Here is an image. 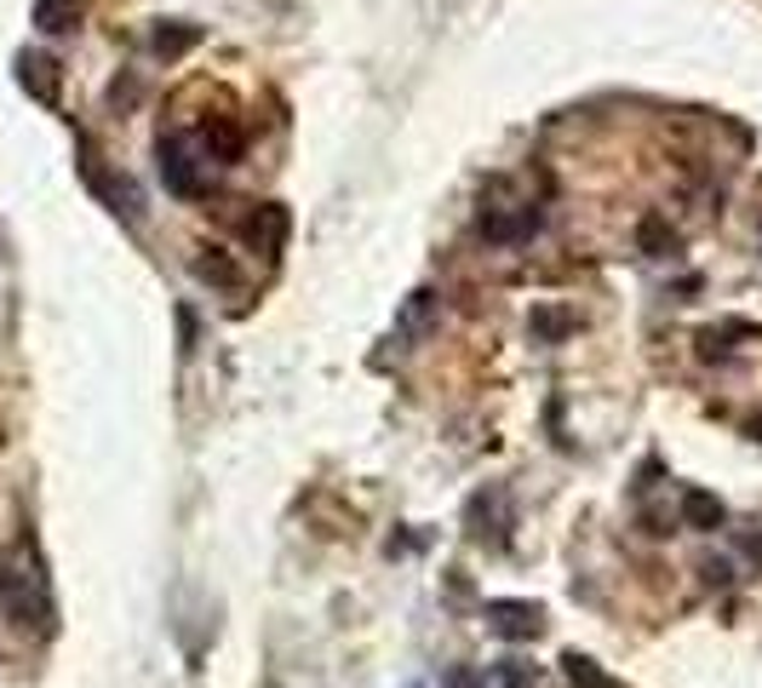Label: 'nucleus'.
Here are the masks:
<instances>
[{"mask_svg": "<svg viewBox=\"0 0 762 688\" xmlns=\"http://www.w3.org/2000/svg\"><path fill=\"white\" fill-rule=\"evenodd\" d=\"M18 81L30 87L41 104H58V64L46 58V53H23L18 58Z\"/></svg>", "mask_w": 762, "mask_h": 688, "instance_id": "423d86ee", "label": "nucleus"}, {"mask_svg": "<svg viewBox=\"0 0 762 688\" xmlns=\"http://www.w3.org/2000/svg\"><path fill=\"white\" fill-rule=\"evenodd\" d=\"M642 247H648V252H676V229H666L659 218H648V224H642Z\"/></svg>", "mask_w": 762, "mask_h": 688, "instance_id": "2eb2a0df", "label": "nucleus"}, {"mask_svg": "<svg viewBox=\"0 0 762 688\" xmlns=\"http://www.w3.org/2000/svg\"><path fill=\"white\" fill-rule=\"evenodd\" d=\"M81 172H87V184H92L98 195H104V201H110V207H115L121 218H138V213H144V195L133 190V178H121V172H110V167L98 161V156H92L87 144H81Z\"/></svg>", "mask_w": 762, "mask_h": 688, "instance_id": "f03ea898", "label": "nucleus"}, {"mask_svg": "<svg viewBox=\"0 0 762 688\" xmlns=\"http://www.w3.org/2000/svg\"><path fill=\"white\" fill-rule=\"evenodd\" d=\"M35 23H41L46 35L75 30V0H35Z\"/></svg>", "mask_w": 762, "mask_h": 688, "instance_id": "9d476101", "label": "nucleus"}, {"mask_svg": "<svg viewBox=\"0 0 762 688\" xmlns=\"http://www.w3.org/2000/svg\"><path fill=\"white\" fill-rule=\"evenodd\" d=\"M493 683H499V688H533V666H522V659H499V666H493Z\"/></svg>", "mask_w": 762, "mask_h": 688, "instance_id": "4468645a", "label": "nucleus"}, {"mask_svg": "<svg viewBox=\"0 0 762 688\" xmlns=\"http://www.w3.org/2000/svg\"><path fill=\"white\" fill-rule=\"evenodd\" d=\"M705 579L710 585H728V563H723V556H717V563H705Z\"/></svg>", "mask_w": 762, "mask_h": 688, "instance_id": "f3484780", "label": "nucleus"}, {"mask_svg": "<svg viewBox=\"0 0 762 688\" xmlns=\"http://www.w3.org/2000/svg\"><path fill=\"white\" fill-rule=\"evenodd\" d=\"M562 666H568V677H573V688H614V683H607V677L596 672V659H585V654H568V659H562Z\"/></svg>", "mask_w": 762, "mask_h": 688, "instance_id": "ddd939ff", "label": "nucleus"}, {"mask_svg": "<svg viewBox=\"0 0 762 688\" xmlns=\"http://www.w3.org/2000/svg\"><path fill=\"white\" fill-rule=\"evenodd\" d=\"M241 236L259 247V252H275L287 241V213L282 207H259V213H241Z\"/></svg>", "mask_w": 762, "mask_h": 688, "instance_id": "39448f33", "label": "nucleus"}, {"mask_svg": "<svg viewBox=\"0 0 762 688\" xmlns=\"http://www.w3.org/2000/svg\"><path fill=\"white\" fill-rule=\"evenodd\" d=\"M0 602L12 608V620H30L35 614V625H46V602L30 597V579H23L12 563H0Z\"/></svg>", "mask_w": 762, "mask_h": 688, "instance_id": "20e7f679", "label": "nucleus"}, {"mask_svg": "<svg viewBox=\"0 0 762 688\" xmlns=\"http://www.w3.org/2000/svg\"><path fill=\"white\" fill-rule=\"evenodd\" d=\"M195 41H201L195 23H172V30H156V53L161 58H178V53H190Z\"/></svg>", "mask_w": 762, "mask_h": 688, "instance_id": "9b49d317", "label": "nucleus"}, {"mask_svg": "<svg viewBox=\"0 0 762 688\" xmlns=\"http://www.w3.org/2000/svg\"><path fill=\"white\" fill-rule=\"evenodd\" d=\"M539 224H545V213L533 207V201H516V207H488V218H481V229H488V241H499V247H516V241H527Z\"/></svg>", "mask_w": 762, "mask_h": 688, "instance_id": "7ed1b4c3", "label": "nucleus"}, {"mask_svg": "<svg viewBox=\"0 0 762 688\" xmlns=\"http://www.w3.org/2000/svg\"><path fill=\"white\" fill-rule=\"evenodd\" d=\"M682 522L689 528H723V505L710 494H700V488H689L682 494Z\"/></svg>", "mask_w": 762, "mask_h": 688, "instance_id": "1a4fd4ad", "label": "nucleus"}, {"mask_svg": "<svg viewBox=\"0 0 762 688\" xmlns=\"http://www.w3.org/2000/svg\"><path fill=\"white\" fill-rule=\"evenodd\" d=\"M201 167H213V161H201L190 138H161V178L172 195H184V201L207 195V172Z\"/></svg>", "mask_w": 762, "mask_h": 688, "instance_id": "f257e3e1", "label": "nucleus"}, {"mask_svg": "<svg viewBox=\"0 0 762 688\" xmlns=\"http://www.w3.org/2000/svg\"><path fill=\"white\" fill-rule=\"evenodd\" d=\"M195 275H201V282H213V287H241V270L224 259V252H213V259H195Z\"/></svg>", "mask_w": 762, "mask_h": 688, "instance_id": "f8f14e48", "label": "nucleus"}, {"mask_svg": "<svg viewBox=\"0 0 762 688\" xmlns=\"http://www.w3.org/2000/svg\"><path fill=\"white\" fill-rule=\"evenodd\" d=\"M430 316H436V293L419 287L408 304H401V316H396V339H401V345H413L424 327H430Z\"/></svg>", "mask_w": 762, "mask_h": 688, "instance_id": "6e6552de", "label": "nucleus"}, {"mask_svg": "<svg viewBox=\"0 0 762 688\" xmlns=\"http://www.w3.org/2000/svg\"><path fill=\"white\" fill-rule=\"evenodd\" d=\"M533 327H539L545 339H562L568 327H573V316H562V311H539V316H533Z\"/></svg>", "mask_w": 762, "mask_h": 688, "instance_id": "dca6fc26", "label": "nucleus"}, {"mask_svg": "<svg viewBox=\"0 0 762 688\" xmlns=\"http://www.w3.org/2000/svg\"><path fill=\"white\" fill-rule=\"evenodd\" d=\"M488 625L499 636H533L539 631V608L533 602H488Z\"/></svg>", "mask_w": 762, "mask_h": 688, "instance_id": "0eeeda50", "label": "nucleus"}, {"mask_svg": "<svg viewBox=\"0 0 762 688\" xmlns=\"http://www.w3.org/2000/svg\"><path fill=\"white\" fill-rule=\"evenodd\" d=\"M757 437H762V419H757Z\"/></svg>", "mask_w": 762, "mask_h": 688, "instance_id": "6ab92c4d", "label": "nucleus"}, {"mask_svg": "<svg viewBox=\"0 0 762 688\" xmlns=\"http://www.w3.org/2000/svg\"><path fill=\"white\" fill-rule=\"evenodd\" d=\"M447 688H476V672H465V666H459V672L447 677Z\"/></svg>", "mask_w": 762, "mask_h": 688, "instance_id": "a211bd4d", "label": "nucleus"}]
</instances>
